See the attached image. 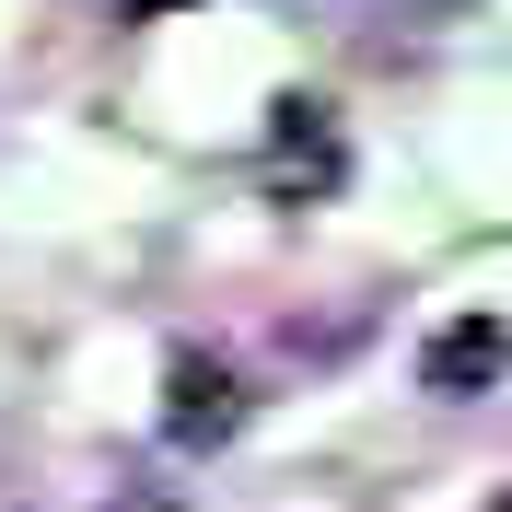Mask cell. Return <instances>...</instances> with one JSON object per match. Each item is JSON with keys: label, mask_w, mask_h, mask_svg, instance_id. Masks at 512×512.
<instances>
[{"label": "cell", "mask_w": 512, "mask_h": 512, "mask_svg": "<svg viewBox=\"0 0 512 512\" xmlns=\"http://www.w3.org/2000/svg\"><path fill=\"white\" fill-rule=\"evenodd\" d=\"M152 512H163V501H152Z\"/></svg>", "instance_id": "277c9868"}, {"label": "cell", "mask_w": 512, "mask_h": 512, "mask_svg": "<svg viewBox=\"0 0 512 512\" xmlns=\"http://www.w3.org/2000/svg\"><path fill=\"white\" fill-rule=\"evenodd\" d=\"M233 431H245V384H233V361L175 350V361H163V443H175V454H222Z\"/></svg>", "instance_id": "6da1fadb"}, {"label": "cell", "mask_w": 512, "mask_h": 512, "mask_svg": "<svg viewBox=\"0 0 512 512\" xmlns=\"http://www.w3.org/2000/svg\"><path fill=\"white\" fill-rule=\"evenodd\" d=\"M501 512H512V501H501Z\"/></svg>", "instance_id": "5b68a950"}, {"label": "cell", "mask_w": 512, "mask_h": 512, "mask_svg": "<svg viewBox=\"0 0 512 512\" xmlns=\"http://www.w3.org/2000/svg\"><path fill=\"white\" fill-rule=\"evenodd\" d=\"M512 373V326L501 315H454L431 326V350H419V396H489Z\"/></svg>", "instance_id": "3957f363"}, {"label": "cell", "mask_w": 512, "mask_h": 512, "mask_svg": "<svg viewBox=\"0 0 512 512\" xmlns=\"http://www.w3.org/2000/svg\"><path fill=\"white\" fill-rule=\"evenodd\" d=\"M338 175H350V152H338V117H326L315 94H280L268 105V198H326L338 187Z\"/></svg>", "instance_id": "7a4b0ae2"}]
</instances>
